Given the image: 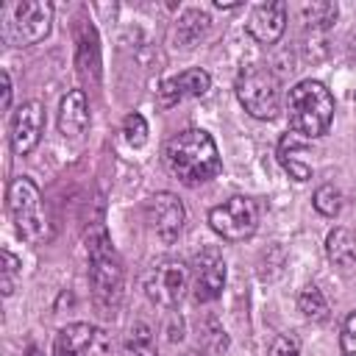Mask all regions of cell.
Here are the masks:
<instances>
[{"instance_id": "obj_1", "label": "cell", "mask_w": 356, "mask_h": 356, "mask_svg": "<svg viewBox=\"0 0 356 356\" xmlns=\"http://www.w3.org/2000/svg\"><path fill=\"white\" fill-rule=\"evenodd\" d=\"M164 164L178 181L189 186L211 181L222 167L217 142L203 128H186L175 134L164 147Z\"/></svg>"}, {"instance_id": "obj_2", "label": "cell", "mask_w": 356, "mask_h": 356, "mask_svg": "<svg viewBox=\"0 0 356 356\" xmlns=\"http://www.w3.org/2000/svg\"><path fill=\"white\" fill-rule=\"evenodd\" d=\"M286 120L292 134L303 139H317L328 134L334 120V97L320 81H300L286 95Z\"/></svg>"}, {"instance_id": "obj_3", "label": "cell", "mask_w": 356, "mask_h": 356, "mask_svg": "<svg viewBox=\"0 0 356 356\" xmlns=\"http://www.w3.org/2000/svg\"><path fill=\"white\" fill-rule=\"evenodd\" d=\"M89 284H92V298L103 314H114L122 298V261L117 250L111 248L106 228L97 225L95 234H89Z\"/></svg>"}, {"instance_id": "obj_4", "label": "cell", "mask_w": 356, "mask_h": 356, "mask_svg": "<svg viewBox=\"0 0 356 356\" xmlns=\"http://www.w3.org/2000/svg\"><path fill=\"white\" fill-rule=\"evenodd\" d=\"M236 97L256 120H273L281 111V83L267 67L250 64L236 75Z\"/></svg>"}, {"instance_id": "obj_5", "label": "cell", "mask_w": 356, "mask_h": 356, "mask_svg": "<svg viewBox=\"0 0 356 356\" xmlns=\"http://www.w3.org/2000/svg\"><path fill=\"white\" fill-rule=\"evenodd\" d=\"M8 214L22 239L42 242L47 236V217L42 209V195H39V186L28 175H17L8 184Z\"/></svg>"}, {"instance_id": "obj_6", "label": "cell", "mask_w": 356, "mask_h": 356, "mask_svg": "<svg viewBox=\"0 0 356 356\" xmlns=\"http://www.w3.org/2000/svg\"><path fill=\"white\" fill-rule=\"evenodd\" d=\"M209 225L217 236H222L228 242H242V239L253 236V231L259 225V209L250 197L234 195L209 211Z\"/></svg>"}, {"instance_id": "obj_7", "label": "cell", "mask_w": 356, "mask_h": 356, "mask_svg": "<svg viewBox=\"0 0 356 356\" xmlns=\"http://www.w3.org/2000/svg\"><path fill=\"white\" fill-rule=\"evenodd\" d=\"M186 286H189V270L178 259H161L145 275V295L150 303L161 309H175Z\"/></svg>"}, {"instance_id": "obj_8", "label": "cell", "mask_w": 356, "mask_h": 356, "mask_svg": "<svg viewBox=\"0 0 356 356\" xmlns=\"http://www.w3.org/2000/svg\"><path fill=\"white\" fill-rule=\"evenodd\" d=\"M53 356H111L108 334L92 323H70L53 339Z\"/></svg>"}, {"instance_id": "obj_9", "label": "cell", "mask_w": 356, "mask_h": 356, "mask_svg": "<svg viewBox=\"0 0 356 356\" xmlns=\"http://www.w3.org/2000/svg\"><path fill=\"white\" fill-rule=\"evenodd\" d=\"M50 22H53V6L50 3H42V0L17 3L8 33L17 44H36L50 33Z\"/></svg>"}, {"instance_id": "obj_10", "label": "cell", "mask_w": 356, "mask_h": 356, "mask_svg": "<svg viewBox=\"0 0 356 356\" xmlns=\"http://www.w3.org/2000/svg\"><path fill=\"white\" fill-rule=\"evenodd\" d=\"M184 220H186V209L172 192H156L147 200V222L161 242H172L181 234Z\"/></svg>"}, {"instance_id": "obj_11", "label": "cell", "mask_w": 356, "mask_h": 356, "mask_svg": "<svg viewBox=\"0 0 356 356\" xmlns=\"http://www.w3.org/2000/svg\"><path fill=\"white\" fill-rule=\"evenodd\" d=\"M42 128H44L42 103L39 100L22 103L11 117V147H14V153H19V156L31 153L42 139Z\"/></svg>"}, {"instance_id": "obj_12", "label": "cell", "mask_w": 356, "mask_h": 356, "mask_svg": "<svg viewBox=\"0 0 356 356\" xmlns=\"http://www.w3.org/2000/svg\"><path fill=\"white\" fill-rule=\"evenodd\" d=\"M225 286V261L214 248H206L195 256V300L209 303L220 298Z\"/></svg>"}, {"instance_id": "obj_13", "label": "cell", "mask_w": 356, "mask_h": 356, "mask_svg": "<svg viewBox=\"0 0 356 356\" xmlns=\"http://www.w3.org/2000/svg\"><path fill=\"white\" fill-rule=\"evenodd\" d=\"M245 28L259 44H275L286 28V6L281 0H270V3L256 6L250 11Z\"/></svg>"}, {"instance_id": "obj_14", "label": "cell", "mask_w": 356, "mask_h": 356, "mask_svg": "<svg viewBox=\"0 0 356 356\" xmlns=\"http://www.w3.org/2000/svg\"><path fill=\"white\" fill-rule=\"evenodd\" d=\"M209 86H211L209 72L200 70V67H192V70H184L175 78L161 81V86H159V103L167 108V106H175L178 100H184V97H203L209 92Z\"/></svg>"}, {"instance_id": "obj_15", "label": "cell", "mask_w": 356, "mask_h": 356, "mask_svg": "<svg viewBox=\"0 0 356 356\" xmlns=\"http://www.w3.org/2000/svg\"><path fill=\"white\" fill-rule=\"evenodd\" d=\"M89 125V106L83 89H72L58 103V131L67 139H78Z\"/></svg>"}, {"instance_id": "obj_16", "label": "cell", "mask_w": 356, "mask_h": 356, "mask_svg": "<svg viewBox=\"0 0 356 356\" xmlns=\"http://www.w3.org/2000/svg\"><path fill=\"white\" fill-rule=\"evenodd\" d=\"M306 139L298 134H284L278 142V161L281 167L295 178V181H309L312 178V159H309Z\"/></svg>"}, {"instance_id": "obj_17", "label": "cell", "mask_w": 356, "mask_h": 356, "mask_svg": "<svg viewBox=\"0 0 356 356\" xmlns=\"http://www.w3.org/2000/svg\"><path fill=\"white\" fill-rule=\"evenodd\" d=\"M325 253L337 267H353L356 264V231L334 228L325 239Z\"/></svg>"}, {"instance_id": "obj_18", "label": "cell", "mask_w": 356, "mask_h": 356, "mask_svg": "<svg viewBox=\"0 0 356 356\" xmlns=\"http://www.w3.org/2000/svg\"><path fill=\"white\" fill-rule=\"evenodd\" d=\"M125 356H156V339L147 323H134L125 334Z\"/></svg>"}, {"instance_id": "obj_19", "label": "cell", "mask_w": 356, "mask_h": 356, "mask_svg": "<svg viewBox=\"0 0 356 356\" xmlns=\"http://www.w3.org/2000/svg\"><path fill=\"white\" fill-rule=\"evenodd\" d=\"M298 309L303 312V317H309V320H314V323H320V320L328 317V300H325V295L320 292V286H314V284H309V286L300 289V295H298Z\"/></svg>"}, {"instance_id": "obj_20", "label": "cell", "mask_w": 356, "mask_h": 356, "mask_svg": "<svg viewBox=\"0 0 356 356\" xmlns=\"http://www.w3.org/2000/svg\"><path fill=\"white\" fill-rule=\"evenodd\" d=\"M337 14H339V8L331 0H314V3H306L303 6V22L309 28H317V31L331 28L334 19H337Z\"/></svg>"}, {"instance_id": "obj_21", "label": "cell", "mask_w": 356, "mask_h": 356, "mask_svg": "<svg viewBox=\"0 0 356 356\" xmlns=\"http://www.w3.org/2000/svg\"><path fill=\"white\" fill-rule=\"evenodd\" d=\"M314 209L325 217H337L339 209H342V192L334 186V184H323L317 192H314Z\"/></svg>"}, {"instance_id": "obj_22", "label": "cell", "mask_w": 356, "mask_h": 356, "mask_svg": "<svg viewBox=\"0 0 356 356\" xmlns=\"http://www.w3.org/2000/svg\"><path fill=\"white\" fill-rule=\"evenodd\" d=\"M122 134H125V142L131 147H142L147 142V122L139 111H131L125 120H122Z\"/></svg>"}, {"instance_id": "obj_23", "label": "cell", "mask_w": 356, "mask_h": 356, "mask_svg": "<svg viewBox=\"0 0 356 356\" xmlns=\"http://www.w3.org/2000/svg\"><path fill=\"white\" fill-rule=\"evenodd\" d=\"M267 356H300V342L298 337L292 334H278L273 337L270 348H267Z\"/></svg>"}, {"instance_id": "obj_24", "label": "cell", "mask_w": 356, "mask_h": 356, "mask_svg": "<svg viewBox=\"0 0 356 356\" xmlns=\"http://www.w3.org/2000/svg\"><path fill=\"white\" fill-rule=\"evenodd\" d=\"M339 348H342V356H356V312H350L342 323Z\"/></svg>"}, {"instance_id": "obj_25", "label": "cell", "mask_w": 356, "mask_h": 356, "mask_svg": "<svg viewBox=\"0 0 356 356\" xmlns=\"http://www.w3.org/2000/svg\"><path fill=\"white\" fill-rule=\"evenodd\" d=\"M17 270H19V261H17V256L6 248V250H3V295H11V292H14V275H17Z\"/></svg>"}, {"instance_id": "obj_26", "label": "cell", "mask_w": 356, "mask_h": 356, "mask_svg": "<svg viewBox=\"0 0 356 356\" xmlns=\"http://www.w3.org/2000/svg\"><path fill=\"white\" fill-rule=\"evenodd\" d=\"M8 106H11V78L3 70V108H8Z\"/></svg>"}, {"instance_id": "obj_27", "label": "cell", "mask_w": 356, "mask_h": 356, "mask_svg": "<svg viewBox=\"0 0 356 356\" xmlns=\"http://www.w3.org/2000/svg\"><path fill=\"white\" fill-rule=\"evenodd\" d=\"M214 6H217V8H236V6H239V3H222V0H217V3H214Z\"/></svg>"}, {"instance_id": "obj_28", "label": "cell", "mask_w": 356, "mask_h": 356, "mask_svg": "<svg viewBox=\"0 0 356 356\" xmlns=\"http://www.w3.org/2000/svg\"><path fill=\"white\" fill-rule=\"evenodd\" d=\"M25 356H42V353H39V348H36V345H31V348H28V353H25Z\"/></svg>"}, {"instance_id": "obj_29", "label": "cell", "mask_w": 356, "mask_h": 356, "mask_svg": "<svg viewBox=\"0 0 356 356\" xmlns=\"http://www.w3.org/2000/svg\"><path fill=\"white\" fill-rule=\"evenodd\" d=\"M184 356H200V353H197V350H189V353H184Z\"/></svg>"}]
</instances>
